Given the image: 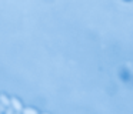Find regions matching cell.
<instances>
[{"label": "cell", "instance_id": "6da1fadb", "mask_svg": "<svg viewBox=\"0 0 133 114\" xmlns=\"http://www.w3.org/2000/svg\"><path fill=\"white\" fill-rule=\"evenodd\" d=\"M10 105H12V107L15 108L16 113H20V111L23 110V107H22V103L19 101V100L16 98V97H12V98H10Z\"/></svg>", "mask_w": 133, "mask_h": 114}, {"label": "cell", "instance_id": "7a4b0ae2", "mask_svg": "<svg viewBox=\"0 0 133 114\" xmlns=\"http://www.w3.org/2000/svg\"><path fill=\"white\" fill-rule=\"evenodd\" d=\"M0 103H2L4 107H9L10 105V98L7 96H4V94H0Z\"/></svg>", "mask_w": 133, "mask_h": 114}, {"label": "cell", "instance_id": "3957f363", "mask_svg": "<svg viewBox=\"0 0 133 114\" xmlns=\"http://www.w3.org/2000/svg\"><path fill=\"white\" fill-rule=\"evenodd\" d=\"M22 111H23L24 114H37V111H36L35 108H23Z\"/></svg>", "mask_w": 133, "mask_h": 114}, {"label": "cell", "instance_id": "277c9868", "mask_svg": "<svg viewBox=\"0 0 133 114\" xmlns=\"http://www.w3.org/2000/svg\"><path fill=\"white\" fill-rule=\"evenodd\" d=\"M4 110H6V107H4L2 103H0V113H2V111H4Z\"/></svg>", "mask_w": 133, "mask_h": 114}]
</instances>
